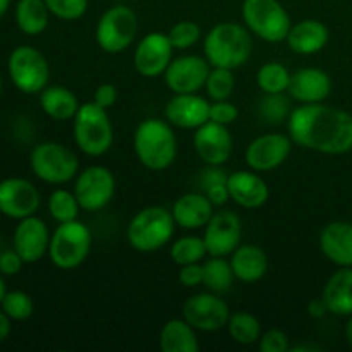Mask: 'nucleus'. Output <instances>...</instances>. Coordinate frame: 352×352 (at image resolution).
<instances>
[{
    "label": "nucleus",
    "instance_id": "f257e3e1",
    "mask_svg": "<svg viewBox=\"0 0 352 352\" xmlns=\"http://www.w3.org/2000/svg\"><path fill=\"white\" fill-rule=\"evenodd\" d=\"M287 131L292 143L322 155H346L352 150V113L322 103L291 110Z\"/></svg>",
    "mask_w": 352,
    "mask_h": 352
},
{
    "label": "nucleus",
    "instance_id": "f03ea898",
    "mask_svg": "<svg viewBox=\"0 0 352 352\" xmlns=\"http://www.w3.org/2000/svg\"><path fill=\"white\" fill-rule=\"evenodd\" d=\"M136 158L151 172L167 170L177 158V136L174 126L162 119H146L138 124L133 138Z\"/></svg>",
    "mask_w": 352,
    "mask_h": 352
},
{
    "label": "nucleus",
    "instance_id": "7ed1b4c3",
    "mask_svg": "<svg viewBox=\"0 0 352 352\" xmlns=\"http://www.w3.org/2000/svg\"><path fill=\"white\" fill-rule=\"evenodd\" d=\"M205 58L212 67L239 69L246 64L253 52V40L251 33L244 24L223 21L215 24L206 33L205 43Z\"/></svg>",
    "mask_w": 352,
    "mask_h": 352
},
{
    "label": "nucleus",
    "instance_id": "20e7f679",
    "mask_svg": "<svg viewBox=\"0 0 352 352\" xmlns=\"http://www.w3.org/2000/svg\"><path fill=\"white\" fill-rule=\"evenodd\" d=\"M175 227L177 223L170 210L164 206H146L127 223V243L140 253H155L172 243Z\"/></svg>",
    "mask_w": 352,
    "mask_h": 352
},
{
    "label": "nucleus",
    "instance_id": "39448f33",
    "mask_svg": "<svg viewBox=\"0 0 352 352\" xmlns=\"http://www.w3.org/2000/svg\"><path fill=\"white\" fill-rule=\"evenodd\" d=\"M72 136L76 146L88 157H103L113 144V126L109 110L95 102L81 103L72 119Z\"/></svg>",
    "mask_w": 352,
    "mask_h": 352
},
{
    "label": "nucleus",
    "instance_id": "423d86ee",
    "mask_svg": "<svg viewBox=\"0 0 352 352\" xmlns=\"http://www.w3.org/2000/svg\"><path fill=\"white\" fill-rule=\"evenodd\" d=\"M30 168L41 182L62 186L71 182L79 174V158L65 144L43 141L31 150Z\"/></svg>",
    "mask_w": 352,
    "mask_h": 352
},
{
    "label": "nucleus",
    "instance_id": "0eeeda50",
    "mask_svg": "<svg viewBox=\"0 0 352 352\" xmlns=\"http://www.w3.org/2000/svg\"><path fill=\"white\" fill-rule=\"evenodd\" d=\"M91 246L93 234L89 227L79 220H72L58 223L52 232L47 256L58 270H74L85 263Z\"/></svg>",
    "mask_w": 352,
    "mask_h": 352
},
{
    "label": "nucleus",
    "instance_id": "6e6552de",
    "mask_svg": "<svg viewBox=\"0 0 352 352\" xmlns=\"http://www.w3.org/2000/svg\"><path fill=\"white\" fill-rule=\"evenodd\" d=\"M244 26L267 43H280L292 26L291 16L280 0H244L241 6Z\"/></svg>",
    "mask_w": 352,
    "mask_h": 352
},
{
    "label": "nucleus",
    "instance_id": "1a4fd4ad",
    "mask_svg": "<svg viewBox=\"0 0 352 352\" xmlns=\"http://www.w3.org/2000/svg\"><path fill=\"white\" fill-rule=\"evenodd\" d=\"M140 30L138 14L126 3H116L100 16L95 28L96 45L107 54H122L134 43Z\"/></svg>",
    "mask_w": 352,
    "mask_h": 352
},
{
    "label": "nucleus",
    "instance_id": "9d476101",
    "mask_svg": "<svg viewBox=\"0 0 352 352\" xmlns=\"http://www.w3.org/2000/svg\"><path fill=\"white\" fill-rule=\"evenodd\" d=\"M7 72L12 85L24 95H40L50 81V64L33 45H19L10 52Z\"/></svg>",
    "mask_w": 352,
    "mask_h": 352
},
{
    "label": "nucleus",
    "instance_id": "9b49d317",
    "mask_svg": "<svg viewBox=\"0 0 352 352\" xmlns=\"http://www.w3.org/2000/svg\"><path fill=\"white\" fill-rule=\"evenodd\" d=\"M74 195L85 212H100L116 195V177L103 165H89L76 175Z\"/></svg>",
    "mask_w": 352,
    "mask_h": 352
},
{
    "label": "nucleus",
    "instance_id": "f8f14e48",
    "mask_svg": "<svg viewBox=\"0 0 352 352\" xmlns=\"http://www.w3.org/2000/svg\"><path fill=\"white\" fill-rule=\"evenodd\" d=\"M230 315L232 313L229 305L220 298V294L210 291L192 294L182 305V318L198 332L213 333L227 329Z\"/></svg>",
    "mask_w": 352,
    "mask_h": 352
},
{
    "label": "nucleus",
    "instance_id": "ddd939ff",
    "mask_svg": "<svg viewBox=\"0 0 352 352\" xmlns=\"http://www.w3.org/2000/svg\"><path fill=\"white\" fill-rule=\"evenodd\" d=\"M212 65L199 55H181L174 57L164 72V81L174 95L199 93L205 89Z\"/></svg>",
    "mask_w": 352,
    "mask_h": 352
},
{
    "label": "nucleus",
    "instance_id": "4468645a",
    "mask_svg": "<svg viewBox=\"0 0 352 352\" xmlns=\"http://www.w3.org/2000/svg\"><path fill=\"white\" fill-rule=\"evenodd\" d=\"M41 195L36 186L23 177H7L0 181V213L7 219L23 220L36 215Z\"/></svg>",
    "mask_w": 352,
    "mask_h": 352
},
{
    "label": "nucleus",
    "instance_id": "2eb2a0df",
    "mask_svg": "<svg viewBox=\"0 0 352 352\" xmlns=\"http://www.w3.org/2000/svg\"><path fill=\"white\" fill-rule=\"evenodd\" d=\"M174 58V47L167 33L151 31L136 45L133 62L134 69L143 78H160Z\"/></svg>",
    "mask_w": 352,
    "mask_h": 352
},
{
    "label": "nucleus",
    "instance_id": "dca6fc26",
    "mask_svg": "<svg viewBox=\"0 0 352 352\" xmlns=\"http://www.w3.org/2000/svg\"><path fill=\"white\" fill-rule=\"evenodd\" d=\"M292 140L289 134L267 133L254 138L246 148V164L254 172H272L287 162L292 151Z\"/></svg>",
    "mask_w": 352,
    "mask_h": 352
},
{
    "label": "nucleus",
    "instance_id": "f3484780",
    "mask_svg": "<svg viewBox=\"0 0 352 352\" xmlns=\"http://www.w3.org/2000/svg\"><path fill=\"white\" fill-rule=\"evenodd\" d=\"M192 144L199 160L205 165H226L232 157L234 140L229 126L208 120L195 129Z\"/></svg>",
    "mask_w": 352,
    "mask_h": 352
},
{
    "label": "nucleus",
    "instance_id": "a211bd4d",
    "mask_svg": "<svg viewBox=\"0 0 352 352\" xmlns=\"http://www.w3.org/2000/svg\"><path fill=\"white\" fill-rule=\"evenodd\" d=\"M203 239L208 256H230L243 241V222L239 215L234 212L213 213L205 227Z\"/></svg>",
    "mask_w": 352,
    "mask_h": 352
},
{
    "label": "nucleus",
    "instance_id": "6ab92c4d",
    "mask_svg": "<svg viewBox=\"0 0 352 352\" xmlns=\"http://www.w3.org/2000/svg\"><path fill=\"white\" fill-rule=\"evenodd\" d=\"M50 230L47 223L36 215L17 220V226L12 234V248L17 251L24 263H38L48 254L50 246Z\"/></svg>",
    "mask_w": 352,
    "mask_h": 352
},
{
    "label": "nucleus",
    "instance_id": "aec40b11",
    "mask_svg": "<svg viewBox=\"0 0 352 352\" xmlns=\"http://www.w3.org/2000/svg\"><path fill=\"white\" fill-rule=\"evenodd\" d=\"M165 119L179 129H198L210 120V102L198 93L174 95L165 105Z\"/></svg>",
    "mask_w": 352,
    "mask_h": 352
},
{
    "label": "nucleus",
    "instance_id": "412c9836",
    "mask_svg": "<svg viewBox=\"0 0 352 352\" xmlns=\"http://www.w3.org/2000/svg\"><path fill=\"white\" fill-rule=\"evenodd\" d=\"M287 91L299 105L322 103L332 93V78L320 67H302L291 76Z\"/></svg>",
    "mask_w": 352,
    "mask_h": 352
},
{
    "label": "nucleus",
    "instance_id": "4be33fe9",
    "mask_svg": "<svg viewBox=\"0 0 352 352\" xmlns=\"http://www.w3.org/2000/svg\"><path fill=\"white\" fill-rule=\"evenodd\" d=\"M230 199L236 205L248 210H256L263 206L270 198V188L261 177L260 172L236 170L227 177Z\"/></svg>",
    "mask_w": 352,
    "mask_h": 352
},
{
    "label": "nucleus",
    "instance_id": "5701e85b",
    "mask_svg": "<svg viewBox=\"0 0 352 352\" xmlns=\"http://www.w3.org/2000/svg\"><path fill=\"white\" fill-rule=\"evenodd\" d=\"M177 227L184 230L205 229L215 213V205L201 191L186 192L179 196L170 208Z\"/></svg>",
    "mask_w": 352,
    "mask_h": 352
},
{
    "label": "nucleus",
    "instance_id": "b1692460",
    "mask_svg": "<svg viewBox=\"0 0 352 352\" xmlns=\"http://www.w3.org/2000/svg\"><path fill=\"white\" fill-rule=\"evenodd\" d=\"M320 250L323 256L337 267H352V223H327L320 232Z\"/></svg>",
    "mask_w": 352,
    "mask_h": 352
},
{
    "label": "nucleus",
    "instance_id": "393cba45",
    "mask_svg": "<svg viewBox=\"0 0 352 352\" xmlns=\"http://www.w3.org/2000/svg\"><path fill=\"white\" fill-rule=\"evenodd\" d=\"M285 41L294 54L315 55L329 45L330 31L322 21L302 19L292 24Z\"/></svg>",
    "mask_w": 352,
    "mask_h": 352
},
{
    "label": "nucleus",
    "instance_id": "a878e982",
    "mask_svg": "<svg viewBox=\"0 0 352 352\" xmlns=\"http://www.w3.org/2000/svg\"><path fill=\"white\" fill-rule=\"evenodd\" d=\"M322 298L330 315L349 318L352 315V267H339V270L330 275Z\"/></svg>",
    "mask_w": 352,
    "mask_h": 352
},
{
    "label": "nucleus",
    "instance_id": "bb28decb",
    "mask_svg": "<svg viewBox=\"0 0 352 352\" xmlns=\"http://www.w3.org/2000/svg\"><path fill=\"white\" fill-rule=\"evenodd\" d=\"M230 265H232L236 280L254 284L267 275L268 256L256 244H241L230 254Z\"/></svg>",
    "mask_w": 352,
    "mask_h": 352
},
{
    "label": "nucleus",
    "instance_id": "cd10ccee",
    "mask_svg": "<svg viewBox=\"0 0 352 352\" xmlns=\"http://www.w3.org/2000/svg\"><path fill=\"white\" fill-rule=\"evenodd\" d=\"M40 107L47 117L57 120V122H65V120L74 119L81 103L74 91L65 86L48 85L40 93Z\"/></svg>",
    "mask_w": 352,
    "mask_h": 352
},
{
    "label": "nucleus",
    "instance_id": "c85d7f7f",
    "mask_svg": "<svg viewBox=\"0 0 352 352\" xmlns=\"http://www.w3.org/2000/svg\"><path fill=\"white\" fill-rule=\"evenodd\" d=\"M198 330L184 318H172L162 327L158 336V347L164 352H198Z\"/></svg>",
    "mask_w": 352,
    "mask_h": 352
},
{
    "label": "nucleus",
    "instance_id": "c756f323",
    "mask_svg": "<svg viewBox=\"0 0 352 352\" xmlns=\"http://www.w3.org/2000/svg\"><path fill=\"white\" fill-rule=\"evenodd\" d=\"M50 10L45 0H17L14 19L21 33L26 36H38L50 23Z\"/></svg>",
    "mask_w": 352,
    "mask_h": 352
},
{
    "label": "nucleus",
    "instance_id": "7c9ffc66",
    "mask_svg": "<svg viewBox=\"0 0 352 352\" xmlns=\"http://www.w3.org/2000/svg\"><path fill=\"white\" fill-rule=\"evenodd\" d=\"M234 280H236V275H234L232 265L226 256H210L203 263V285L210 292L223 294L230 291Z\"/></svg>",
    "mask_w": 352,
    "mask_h": 352
},
{
    "label": "nucleus",
    "instance_id": "2f4dec72",
    "mask_svg": "<svg viewBox=\"0 0 352 352\" xmlns=\"http://www.w3.org/2000/svg\"><path fill=\"white\" fill-rule=\"evenodd\" d=\"M227 332L230 339L241 346H253L260 342L261 339V323L253 313L250 311H236L230 315L229 323H227Z\"/></svg>",
    "mask_w": 352,
    "mask_h": 352
},
{
    "label": "nucleus",
    "instance_id": "473e14b6",
    "mask_svg": "<svg viewBox=\"0 0 352 352\" xmlns=\"http://www.w3.org/2000/svg\"><path fill=\"white\" fill-rule=\"evenodd\" d=\"M291 71L280 62H267L256 72V85L265 95H280L289 89Z\"/></svg>",
    "mask_w": 352,
    "mask_h": 352
},
{
    "label": "nucleus",
    "instance_id": "72a5a7b5",
    "mask_svg": "<svg viewBox=\"0 0 352 352\" xmlns=\"http://www.w3.org/2000/svg\"><path fill=\"white\" fill-rule=\"evenodd\" d=\"M208 256L205 239L199 236H182L172 241L170 244V260L177 267L191 263H201Z\"/></svg>",
    "mask_w": 352,
    "mask_h": 352
},
{
    "label": "nucleus",
    "instance_id": "f704fd0d",
    "mask_svg": "<svg viewBox=\"0 0 352 352\" xmlns=\"http://www.w3.org/2000/svg\"><path fill=\"white\" fill-rule=\"evenodd\" d=\"M47 208L52 219L57 223L78 220L79 212H81V206H79V201L78 198H76L74 191H67V189L64 188H58L50 192L47 201Z\"/></svg>",
    "mask_w": 352,
    "mask_h": 352
},
{
    "label": "nucleus",
    "instance_id": "c9c22d12",
    "mask_svg": "<svg viewBox=\"0 0 352 352\" xmlns=\"http://www.w3.org/2000/svg\"><path fill=\"white\" fill-rule=\"evenodd\" d=\"M234 88H236V78H234L232 69L212 67L205 85V91L210 100L213 102L229 100L232 96Z\"/></svg>",
    "mask_w": 352,
    "mask_h": 352
},
{
    "label": "nucleus",
    "instance_id": "e433bc0d",
    "mask_svg": "<svg viewBox=\"0 0 352 352\" xmlns=\"http://www.w3.org/2000/svg\"><path fill=\"white\" fill-rule=\"evenodd\" d=\"M0 309L9 316L12 322H26L33 316L34 302L28 292L24 291H7L0 302Z\"/></svg>",
    "mask_w": 352,
    "mask_h": 352
},
{
    "label": "nucleus",
    "instance_id": "4c0bfd02",
    "mask_svg": "<svg viewBox=\"0 0 352 352\" xmlns=\"http://www.w3.org/2000/svg\"><path fill=\"white\" fill-rule=\"evenodd\" d=\"M174 50H188L201 38V28L195 21H179L167 33Z\"/></svg>",
    "mask_w": 352,
    "mask_h": 352
},
{
    "label": "nucleus",
    "instance_id": "58836bf2",
    "mask_svg": "<svg viewBox=\"0 0 352 352\" xmlns=\"http://www.w3.org/2000/svg\"><path fill=\"white\" fill-rule=\"evenodd\" d=\"M48 10L60 21H78L88 10L89 0H45Z\"/></svg>",
    "mask_w": 352,
    "mask_h": 352
},
{
    "label": "nucleus",
    "instance_id": "ea45409f",
    "mask_svg": "<svg viewBox=\"0 0 352 352\" xmlns=\"http://www.w3.org/2000/svg\"><path fill=\"white\" fill-rule=\"evenodd\" d=\"M260 113L265 117V120L270 124H280L285 119H289V103L284 98V93L280 95H265L261 100Z\"/></svg>",
    "mask_w": 352,
    "mask_h": 352
},
{
    "label": "nucleus",
    "instance_id": "a19ab883",
    "mask_svg": "<svg viewBox=\"0 0 352 352\" xmlns=\"http://www.w3.org/2000/svg\"><path fill=\"white\" fill-rule=\"evenodd\" d=\"M261 352H287L291 351L289 336L280 329H270L261 333L260 339Z\"/></svg>",
    "mask_w": 352,
    "mask_h": 352
},
{
    "label": "nucleus",
    "instance_id": "79ce46f5",
    "mask_svg": "<svg viewBox=\"0 0 352 352\" xmlns=\"http://www.w3.org/2000/svg\"><path fill=\"white\" fill-rule=\"evenodd\" d=\"M239 117V110L229 100H220V102L210 103V120L213 122L223 124V126H230Z\"/></svg>",
    "mask_w": 352,
    "mask_h": 352
},
{
    "label": "nucleus",
    "instance_id": "37998d69",
    "mask_svg": "<svg viewBox=\"0 0 352 352\" xmlns=\"http://www.w3.org/2000/svg\"><path fill=\"white\" fill-rule=\"evenodd\" d=\"M24 260L17 254V251L14 250H7L0 254V274L3 277H14V275L19 274L24 267Z\"/></svg>",
    "mask_w": 352,
    "mask_h": 352
},
{
    "label": "nucleus",
    "instance_id": "c03bdc74",
    "mask_svg": "<svg viewBox=\"0 0 352 352\" xmlns=\"http://www.w3.org/2000/svg\"><path fill=\"white\" fill-rule=\"evenodd\" d=\"M179 282L188 289H196L203 285V263L179 267Z\"/></svg>",
    "mask_w": 352,
    "mask_h": 352
},
{
    "label": "nucleus",
    "instance_id": "a18cd8bd",
    "mask_svg": "<svg viewBox=\"0 0 352 352\" xmlns=\"http://www.w3.org/2000/svg\"><path fill=\"white\" fill-rule=\"evenodd\" d=\"M117 100H119V91H117L116 86L110 85V82L100 85L98 88L95 89V95H93V102L105 110L112 109L117 103Z\"/></svg>",
    "mask_w": 352,
    "mask_h": 352
},
{
    "label": "nucleus",
    "instance_id": "49530a36",
    "mask_svg": "<svg viewBox=\"0 0 352 352\" xmlns=\"http://www.w3.org/2000/svg\"><path fill=\"white\" fill-rule=\"evenodd\" d=\"M201 192H205V195L208 196L210 201L215 206H223L227 201H230V192L229 188H227V181L210 186V188H206L205 191Z\"/></svg>",
    "mask_w": 352,
    "mask_h": 352
},
{
    "label": "nucleus",
    "instance_id": "de8ad7c7",
    "mask_svg": "<svg viewBox=\"0 0 352 352\" xmlns=\"http://www.w3.org/2000/svg\"><path fill=\"white\" fill-rule=\"evenodd\" d=\"M308 315L311 316V318H323L325 315H329V308H327V305H325V301H323L322 296L309 301Z\"/></svg>",
    "mask_w": 352,
    "mask_h": 352
},
{
    "label": "nucleus",
    "instance_id": "09e8293b",
    "mask_svg": "<svg viewBox=\"0 0 352 352\" xmlns=\"http://www.w3.org/2000/svg\"><path fill=\"white\" fill-rule=\"evenodd\" d=\"M12 332V320L0 309V344L6 342Z\"/></svg>",
    "mask_w": 352,
    "mask_h": 352
},
{
    "label": "nucleus",
    "instance_id": "8fccbe9b",
    "mask_svg": "<svg viewBox=\"0 0 352 352\" xmlns=\"http://www.w3.org/2000/svg\"><path fill=\"white\" fill-rule=\"evenodd\" d=\"M346 340H347V346L351 347L352 351V315L347 320V325H346Z\"/></svg>",
    "mask_w": 352,
    "mask_h": 352
},
{
    "label": "nucleus",
    "instance_id": "3c124183",
    "mask_svg": "<svg viewBox=\"0 0 352 352\" xmlns=\"http://www.w3.org/2000/svg\"><path fill=\"white\" fill-rule=\"evenodd\" d=\"M10 7V0H0V19L6 16V12L9 10Z\"/></svg>",
    "mask_w": 352,
    "mask_h": 352
},
{
    "label": "nucleus",
    "instance_id": "603ef678",
    "mask_svg": "<svg viewBox=\"0 0 352 352\" xmlns=\"http://www.w3.org/2000/svg\"><path fill=\"white\" fill-rule=\"evenodd\" d=\"M7 287H6V280H3V275L0 274V302H2L3 296H6Z\"/></svg>",
    "mask_w": 352,
    "mask_h": 352
},
{
    "label": "nucleus",
    "instance_id": "864d4df0",
    "mask_svg": "<svg viewBox=\"0 0 352 352\" xmlns=\"http://www.w3.org/2000/svg\"><path fill=\"white\" fill-rule=\"evenodd\" d=\"M0 95H2V79H0Z\"/></svg>",
    "mask_w": 352,
    "mask_h": 352
}]
</instances>
